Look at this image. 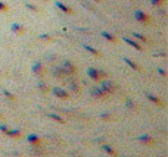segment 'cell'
<instances>
[{"label": "cell", "mask_w": 168, "mask_h": 157, "mask_svg": "<svg viewBox=\"0 0 168 157\" xmlns=\"http://www.w3.org/2000/svg\"><path fill=\"white\" fill-rule=\"evenodd\" d=\"M47 116H49L50 119H53L55 122H59V124H65V119H64L62 116H59L58 113H49Z\"/></svg>", "instance_id": "21"}, {"label": "cell", "mask_w": 168, "mask_h": 157, "mask_svg": "<svg viewBox=\"0 0 168 157\" xmlns=\"http://www.w3.org/2000/svg\"><path fill=\"white\" fill-rule=\"evenodd\" d=\"M10 30H12L15 34H18V35H21V34L25 33V26L21 25V24H12L10 25Z\"/></svg>", "instance_id": "13"}, {"label": "cell", "mask_w": 168, "mask_h": 157, "mask_svg": "<svg viewBox=\"0 0 168 157\" xmlns=\"http://www.w3.org/2000/svg\"><path fill=\"white\" fill-rule=\"evenodd\" d=\"M133 34V37H136V38H137V40H139V41H142V43H148L149 41V40H148V37H144V35H142V34H139V33H131Z\"/></svg>", "instance_id": "23"}, {"label": "cell", "mask_w": 168, "mask_h": 157, "mask_svg": "<svg viewBox=\"0 0 168 157\" xmlns=\"http://www.w3.org/2000/svg\"><path fill=\"white\" fill-rule=\"evenodd\" d=\"M102 37L105 38V40H108L109 43H112V44H115L117 43V37L114 35V34H111V33H108V31H102Z\"/></svg>", "instance_id": "16"}, {"label": "cell", "mask_w": 168, "mask_h": 157, "mask_svg": "<svg viewBox=\"0 0 168 157\" xmlns=\"http://www.w3.org/2000/svg\"><path fill=\"white\" fill-rule=\"evenodd\" d=\"M102 150H103L106 154H109V156H117V150L114 148L112 145H109V144H103V145H102Z\"/></svg>", "instance_id": "17"}, {"label": "cell", "mask_w": 168, "mask_h": 157, "mask_svg": "<svg viewBox=\"0 0 168 157\" xmlns=\"http://www.w3.org/2000/svg\"><path fill=\"white\" fill-rule=\"evenodd\" d=\"M2 96H5L8 100H16V96L13 92H10L9 90H2Z\"/></svg>", "instance_id": "22"}, {"label": "cell", "mask_w": 168, "mask_h": 157, "mask_svg": "<svg viewBox=\"0 0 168 157\" xmlns=\"http://www.w3.org/2000/svg\"><path fill=\"white\" fill-rule=\"evenodd\" d=\"M139 141H140V142H143L144 145H152V144L155 142V141H153V138H152L149 134H142V135L139 137Z\"/></svg>", "instance_id": "11"}, {"label": "cell", "mask_w": 168, "mask_h": 157, "mask_svg": "<svg viewBox=\"0 0 168 157\" xmlns=\"http://www.w3.org/2000/svg\"><path fill=\"white\" fill-rule=\"evenodd\" d=\"M44 2H46V0H44Z\"/></svg>", "instance_id": "36"}, {"label": "cell", "mask_w": 168, "mask_h": 157, "mask_svg": "<svg viewBox=\"0 0 168 157\" xmlns=\"http://www.w3.org/2000/svg\"><path fill=\"white\" fill-rule=\"evenodd\" d=\"M56 6H58V8L60 9V10H62L64 13H67V15H72V13H74V10H72V9L69 8V6L64 5L62 2H56Z\"/></svg>", "instance_id": "15"}, {"label": "cell", "mask_w": 168, "mask_h": 157, "mask_svg": "<svg viewBox=\"0 0 168 157\" xmlns=\"http://www.w3.org/2000/svg\"><path fill=\"white\" fill-rule=\"evenodd\" d=\"M164 2H165V0H151V3L153 6H156V8L161 6V5H164Z\"/></svg>", "instance_id": "30"}, {"label": "cell", "mask_w": 168, "mask_h": 157, "mask_svg": "<svg viewBox=\"0 0 168 157\" xmlns=\"http://www.w3.org/2000/svg\"><path fill=\"white\" fill-rule=\"evenodd\" d=\"M8 10H9V6L5 3V2L0 0V12H8Z\"/></svg>", "instance_id": "27"}, {"label": "cell", "mask_w": 168, "mask_h": 157, "mask_svg": "<svg viewBox=\"0 0 168 157\" xmlns=\"http://www.w3.org/2000/svg\"><path fill=\"white\" fill-rule=\"evenodd\" d=\"M126 106H127L128 109H131V110H136L134 101H131V100H127V101H126Z\"/></svg>", "instance_id": "28"}, {"label": "cell", "mask_w": 168, "mask_h": 157, "mask_svg": "<svg viewBox=\"0 0 168 157\" xmlns=\"http://www.w3.org/2000/svg\"><path fill=\"white\" fill-rule=\"evenodd\" d=\"M60 68L67 72V75H72L77 72V66L71 62V60H68V59H65V60H62V63H60Z\"/></svg>", "instance_id": "3"}, {"label": "cell", "mask_w": 168, "mask_h": 157, "mask_svg": "<svg viewBox=\"0 0 168 157\" xmlns=\"http://www.w3.org/2000/svg\"><path fill=\"white\" fill-rule=\"evenodd\" d=\"M0 119H3V115H2V113H0Z\"/></svg>", "instance_id": "33"}, {"label": "cell", "mask_w": 168, "mask_h": 157, "mask_svg": "<svg viewBox=\"0 0 168 157\" xmlns=\"http://www.w3.org/2000/svg\"><path fill=\"white\" fill-rule=\"evenodd\" d=\"M5 135L9 137V138H21L22 132H21V129H8V132L5 134Z\"/></svg>", "instance_id": "14"}, {"label": "cell", "mask_w": 168, "mask_h": 157, "mask_svg": "<svg viewBox=\"0 0 168 157\" xmlns=\"http://www.w3.org/2000/svg\"><path fill=\"white\" fill-rule=\"evenodd\" d=\"M38 40H44V41H53L55 38L52 37L50 34H40V35H38Z\"/></svg>", "instance_id": "24"}, {"label": "cell", "mask_w": 168, "mask_h": 157, "mask_svg": "<svg viewBox=\"0 0 168 157\" xmlns=\"http://www.w3.org/2000/svg\"><path fill=\"white\" fill-rule=\"evenodd\" d=\"M8 129H9V126H8V125L0 124V132H2V134H6V132H8Z\"/></svg>", "instance_id": "31"}, {"label": "cell", "mask_w": 168, "mask_h": 157, "mask_svg": "<svg viewBox=\"0 0 168 157\" xmlns=\"http://www.w3.org/2000/svg\"><path fill=\"white\" fill-rule=\"evenodd\" d=\"M31 71H33V74L35 76H42L43 72H44V68H43V63L42 62H38V60H35L33 63V66H31Z\"/></svg>", "instance_id": "6"}, {"label": "cell", "mask_w": 168, "mask_h": 157, "mask_svg": "<svg viewBox=\"0 0 168 157\" xmlns=\"http://www.w3.org/2000/svg\"><path fill=\"white\" fill-rule=\"evenodd\" d=\"M121 157H127V156H121Z\"/></svg>", "instance_id": "35"}, {"label": "cell", "mask_w": 168, "mask_h": 157, "mask_svg": "<svg viewBox=\"0 0 168 157\" xmlns=\"http://www.w3.org/2000/svg\"><path fill=\"white\" fill-rule=\"evenodd\" d=\"M124 41H126L128 46H131L133 49L139 50V51H142V50H143V46L139 41H136V40H131V38H128V37H124Z\"/></svg>", "instance_id": "10"}, {"label": "cell", "mask_w": 168, "mask_h": 157, "mask_svg": "<svg viewBox=\"0 0 168 157\" xmlns=\"http://www.w3.org/2000/svg\"><path fill=\"white\" fill-rule=\"evenodd\" d=\"M69 90L74 91V92H80V85L77 82H71L69 84Z\"/></svg>", "instance_id": "25"}, {"label": "cell", "mask_w": 168, "mask_h": 157, "mask_svg": "<svg viewBox=\"0 0 168 157\" xmlns=\"http://www.w3.org/2000/svg\"><path fill=\"white\" fill-rule=\"evenodd\" d=\"M93 2H100V0H93Z\"/></svg>", "instance_id": "34"}, {"label": "cell", "mask_w": 168, "mask_h": 157, "mask_svg": "<svg viewBox=\"0 0 168 157\" xmlns=\"http://www.w3.org/2000/svg\"><path fill=\"white\" fill-rule=\"evenodd\" d=\"M37 88H38V91H42L43 94H47L50 91V88L47 87V84H44L43 81H40V82L37 84Z\"/></svg>", "instance_id": "20"}, {"label": "cell", "mask_w": 168, "mask_h": 157, "mask_svg": "<svg viewBox=\"0 0 168 157\" xmlns=\"http://www.w3.org/2000/svg\"><path fill=\"white\" fill-rule=\"evenodd\" d=\"M100 117L103 119V120H109V119H111V113H106V112H105V113H102V115H100Z\"/></svg>", "instance_id": "32"}, {"label": "cell", "mask_w": 168, "mask_h": 157, "mask_svg": "<svg viewBox=\"0 0 168 157\" xmlns=\"http://www.w3.org/2000/svg\"><path fill=\"white\" fill-rule=\"evenodd\" d=\"M25 8L30 9V10H33V12H38V8H37L35 5H33V3H25Z\"/></svg>", "instance_id": "26"}, {"label": "cell", "mask_w": 168, "mask_h": 157, "mask_svg": "<svg viewBox=\"0 0 168 157\" xmlns=\"http://www.w3.org/2000/svg\"><path fill=\"white\" fill-rule=\"evenodd\" d=\"M83 47L86 51H89V53H92V54H94V56H97V58H102V51L97 49H94V47H92L90 44H83Z\"/></svg>", "instance_id": "12"}, {"label": "cell", "mask_w": 168, "mask_h": 157, "mask_svg": "<svg viewBox=\"0 0 168 157\" xmlns=\"http://www.w3.org/2000/svg\"><path fill=\"white\" fill-rule=\"evenodd\" d=\"M124 62H126V63L130 68H131V69H134V71H140V69H142V68L139 66V63H137V62H134V60H131V59L124 58Z\"/></svg>", "instance_id": "18"}, {"label": "cell", "mask_w": 168, "mask_h": 157, "mask_svg": "<svg viewBox=\"0 0 168 157\" xmlns=\"http://www.w3.org/2000/svg\"><path fill=\"white\" fill-rule=\"evenodd\" d=\"M53 75H55L56 78H64V76H67V72L59 66V68H53Z\"/></svg>", "instance_id": "19"}, {"label": "cell", "mask_w": 168, "mask_h": 157, "mask_svg": "<svg viewBox=\"0 0 168 157\" xmlns=\"http://www.w3.org/2000/svg\"><path fill=\"white\" fill-rule=\"evenodd\" d=\"M52 94L55 96V97H58L60 100H68L69 99V92L67 90H64V88H60V87H53L52 88Z\"/></svg>", "instance_id": "5"}, {"label": "cell", "mask_w": 168, "mask_h": 157, "mask_svg": "<svg viewBox=\"0 0 168 157\" xmlns=\"http://www.w3.org/2000/svg\"><path fill=\"white\" fill-rule=\"evenodd\" d=\"M90 94H92L94 99H103L106 96L100 87H93V88H90Z\"/></svg>", "instance_id": "9"}, {"label": "cell", "mask_w": 168, "mask_h": 157, "mask_svg": "<svg viewBox=\"0 0 168 157\" xmlns=\"http://www.w3.org/2000/svg\"><path fill=\"white\" fill-rule=\"evenodd\" d=\"M100 88L103 90L105 94H112L114 91H115V84L112 82L111 79H102L100 81Z\"/></svg>", "instance_id": "4"}, {"label": "cell", "mask_w": 168, "mask_h": 157, "mask_svg": "<svg viewBox=\"0 0 168 157\" xmlns=\"http://www.w3.org/2000/svg\"><path fill=\"white\" fill-rule=\"evenodd\" d=\"M87 76L90 78V79H93V81H96V82H99V81H102V79H105L108 75H106V72H103V71H99L97 68H87Z\"/></svg>", "instance_id": "1"}, {"label": "cell", "mask_w": 168, "mask_h": 157, "mask_svg": "<svg viewBox=\"0 0 168 157\" xmlns=\"http://www.w3.org/2000/svg\"><path fill=\"white\" fill-rule=\"evenodd\" d=\"M156 72H158L162 78H167V75H168L167 71H165V69H162V68H158V69H156Z\"/></svg>", "instance_id": "29"}, {"label": "cell", "mask_w": 168, "mask_h": 157, "mask_svg": "<svg viewBox=\"0 0 168 157\" xmlns=\"http://www.w3.org/2000/svg\"><path fill=\"white\" fill-rule=\"evenodd\" d=\"M133 18H134L137 22H140V24H149L151 22V16L144 10H140V9H136L134 12H133Z\"/></svg>", "instance_id": "2"}, {"label": "cell", "mask_w": 168, "mask_h": 157, "mask_svg": "<svg viewBox=\"0 0 168 157\" xmlns=\"http://www.w3.org/2000/svg\"><path fill=\"white\" fill-rule=\"evenodd\" d=\"M27 141H28L33 147H38V145L42 144V138H40L37 134H30V135H27Z\"/></svg>", "instance_id": "8"}, {"label": "cell", "mask_w": 168, "mask_h": 157, "mask_svg": "<svg viewBox=\"0 0 168 157\" xmlns=\"http://www.w3.org/2000/svg\"><path fill=\"white\" fill-rule=\"evenodd\" d=\"M144 96H146V99L149 100L151 103H153V104H156V106H162L164 104V101H162V99L161 97H158V96H155V94H152V92H144Z\"/></svg>", "instance_id": "7"}]
</instances>
